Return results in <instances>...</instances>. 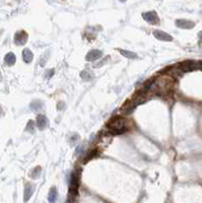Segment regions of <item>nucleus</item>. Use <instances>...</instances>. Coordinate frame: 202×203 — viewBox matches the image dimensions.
Masks as SVG:
<instances>
[{
  "instance_id": "1",
  "label": "nucleus",
  "mask_w": 202,
  "mask_h": 203,
  "mask_svg": "<svg viewBox=\"0 0 202 203\" xmlns=\"http://www.w3.org/2000/svg\"><path fill=\"white\" fill-rule=\"evenodd\" d=\"M79 182H80V170H76L72 174L70 179V184H69V191H68V196H67L66 203H73L75 198L77 196V191L79 187Z\"/></svg>"
},
{
  "instance_id": "2",
  "label": "nucleus",
  "mask_w": 202,
  "mask_h": 203,
  "mask_svg": "<svg viewBox=\"0 0 202 203\" xmlns=\"http://www.w3.org/2000/svg\"><path fill=\"white\" fill-rule=\"evenodd\" d=\"M124 119H122L120 117H116L111 120L109 123V129L111 130V132L113 134H119V133H123L126 130L124 127Z\"/></svg>"
},
{
  "instance_id": "3",
  "label": "nucleus",
  "mask_w": 202,
  "mask_h": 203,
  "mask_svg": "<svg viewBox=\"0 0 202 203\" xmlns=\"http://www.w3.org/2000/svg\"><path fill=\"white\" fill-rule=\"evenodd\" d=\"M180 69L184 72H187V71H192L195 69H200L201 68V62H194V61H185L182 62L179 65Z\"/></svg>"
},
{
  "instance_id": "4",
  "label": "nucleus",
  "mask_w": 202,
  "mask_h": 203,
  "mask_svg": "<svg viewBox=\"0 0 202 203\" xmlns=\"http://www.w3.org/2000/svg\"><path fill=\"white\" fill-rule=\"evenodd\" d=\"M142 17H143L144 21L152 23V25H156V23L160 22V18H158L156 12H154V11H147V12L142 13Z\"/></svg>"
},
{
  "instance_id": "5",
  "label": "nucleus",
  "mask_w": 202,
  "mask_h": 203,
  "mask_svg": "<svg viewBox=\"0 0 202 203\" xmlns=\"http://www.w3.org/2000/svg\"><path fill=\"white\" fill-rule=\"evenodd\" d=\"M27 42V34L23 31H17L14 36V43L18 46H22Z\"/></svg>"
},
{
  "instance_id": "6",
  "label": "nucleus",
  "mask_w": 202,
  "mask_h": 203,
  "mask_svg": "<svg viewBox=\"0 0 202 203\" xmlns=\"http://www.w3.org/2000/svg\"><path fill=\"white\" fill-rule=\"evenodd\" d=\"M176 26L180 29H184V30H189V29H193L195 23L191 21H187V19H178L176 22Z\"/></svg>"
},
{
  "instance_id": "7",
  "label": "nucleus",
  "mask_w": 202,
  "mask_h": 203,
  "mask_svg": "<svg viewBox=\"0 0 202 203\" xmlns=\"http://www.w3.org/2000/svg\"><path fill=\"white\" fill-rule=\"evenodd\" d=\"M35 191V186L31 185V183H26L25 187V195H23V201L27 202L31 199V197L33 196Z\"/></svg>"
},
{
  "instance_id": "8",
  "label": "nucleus",
  "mask_w": 202,
  "mask_h": 203,
  "mask_svg": "<svg viewBox=\"0 0 202 203\" xmlns=\"http://www.w3.org/2000/svg\"><path fill=\"white\" fill-rule=\"evenodd\" d=\"M153 36L156 37L157 40H161V41H167V42H170L173 40V37L172 36H170L169 34L165 33L163 31H160V30H156L153 31Z\"/></svg>"
},
{
  "instance_id": "9",
  "label": "nucleus",
  "mask_w": 202,
  "mask_h": 203,
  "mask_svg": "<svg viewBox=\"0 0 202 203\" xmlns=\"http://www.w3.org/2000/svg\"><path fill=\"white\" fill-rule=\"evenodd\" d=\"M102 56H103L102 51H100V50H92L88 53L85 59L88 61H94V60H98V59L101 58Z\"/></svg>"
},
{
  "instance_id": "10",
  "label": "nucleus",
  "mask_w": 202,
  "mask_h": 203,
  "mask_svg": "<svg viewBox=\"0 0 202 203\" xmlns=\"http://www.w3.org/2000/svg\"><path fill=\"white\" fill-rule=\"evenodd\" d=\"M47 123H48V120L47 118L44 116V115H39L37 118V126L40 129H45V127L47 126Z\"/></svg>"
},
{
  "instance_id": "11",
  "label": "nucleus",
  "mask_w": 202,
  "mask_h": 203,
  "mask_svg": "<svg viewBox=\"0 0 202 203\" xmlns=\"http://www.w3.org/2000/svg\"><path fill=\"white\" fill-rule=\"evenodd\" d=\"M22 58L26 63H30L33 60V53L30 49H25L22 51Z\"/></svg>"
},
{
  "instance_id": "12",
  "label": "nucleus",
  "mask_w": 202,
  "mask_h": 203,
  "mask_svg": "<svg viewBox=\"0 0 202 203\" xmlns=\"http://www.w3.org/2000/svg\"><path fill=\"white\" fill-rule=\"evenodd\" d=\"M58 196V193H57V190L55 187H52L49 191V195H48V200L50 203H55Z\"/></svg>"
},
{
  "instance_id": "13",
  "label": "nucleus",
  "mask_w": 202,
  "mask_h": 203,
  "mask_svg": "<svg viewBox=\"0 0 202 203\" xmlns=\"http://www.w3.org/2000/svg\"><path fill=\"white\" fill-rule=\"evenodd\" d=\"M31 110L36 111V112H40L43 109V103L41 101H39V99H36V101H34L31 104Z\"/></svg>"
},
{
  "instance_id": "14",
  "label": "nucleus",
  "mask_w": 202,
  "mask_h": 203,
  "mask_svg": "<svg viewBox=\"0 0 202 203\" xmlns=\"http://www.w3.org/2000/svg\"><path fill=\"white\" fill-rule=\"evenodd\" d=\"M15 60H17V58H15V55L13 53H8L4 58V61L7 65H13Z\"/></svg>"
},
{
  "instance_id": "15",
  "label": "nucleus",
  "mask_w": 202,
  "mask_h": 203,
  "mask_svg": "<svg viewBox=\"0 0 202 203\" xmlns=\"http://www.w3.org/2000/svg\"><path fill=\"white\" fill-rule=\"evenodd\" d=\"M120 53L123 55V56L127 57L129 59H136L137 58V55L133 52H130V51H126V50H120Z\"/></svg>"
},
{
  "instance_id": "16",
  "label": "nucleus",
  "mask_w": 202,
  "mask_h": 203,
  "mask_svg": "<svg viewBox=\"0 0 202 203\" xmlns=\"http://www.w3.org/2000/svg\"><path fill=\"white\" fill-rule=\"evenodd\" d=\"M80 76L82 77V79H84V80H89V79H92L94 77V74L90 73L89 71H88V70H84L81 72Z\"/></svg>"
},
{
  "instance_id": "17",
  "label": "nucleus",
  "mask_w": 202,
  "mask_h": 203,
  "mask_svg": "<svg viewBox=\"0 0 202 203\" xmlns=\"http://www.w3.org/2000/svg\"><path fill=\"white\" fill-rule=\"evenodd\" d=\"M41 172H42V169L40 168V167H37V168H36V169H34L33 173L31 174V178H34V179L39 178V177H40V175H41Z\"/></svg>"
},
{
  "instance_id": "18",
  "label": "nucleus",
  "mask_w": 202,
  "mask_h": 203,
  "mask_svg": "<svg viewBox=\"0 0 202 203\" xmlns=\"http://www.w3.org/2000/svg\"><path fill=\"white\" fill-rule=\"evenodd\" d=\"M26 130L29 131V132H31V133H35V124H34L33 121H30L29 123H27Z\"/></svg>"
},
{
  "instance_id": "19",
  "label": "nucleus",
  "mask_w": 202,
  "mask_h": 203,
  "mask_svg": "<svg viewBox=\"0 0 202 203\" xmlns=\"http://www.w3.org/2000/svg\"><path fill=\"white\" fill-rule=\"evenodd\" d=\"M54 74V69H51V70H47V73H46V78H49V77H51L52 75Z\"/></svg>"
},
{
  "instance_id": "20",
  "label": "nucleus",
  "mask_w": 202,
  "mask_h": 203,
  "mask_svg": "<svg viewBox=\"0 0 202 203\" xmlns=\"http://www.w3.org/2000/svg\"><path fill=\"white\" fill-rule=\"evenodd\" d=\"M120 1H121V2H125V1H126V0H120Z\"/></svg>"
}]
</instances>
